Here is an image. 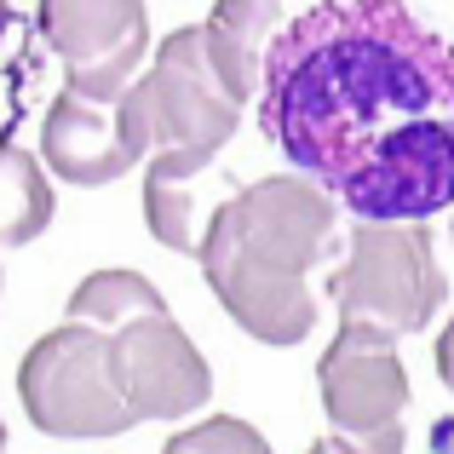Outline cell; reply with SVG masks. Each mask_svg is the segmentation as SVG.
<instances>
[{
  "instance_id": "obj_14",
  "label": "cell",
  "mask_w": 454,
  "mask_h": 454,
  "mask_svg": "<svg viewBox=\"0 0 454 454\" xmlns=\"http://www.w3.org/2000/svg\"><path fill=\"white\" fill-rule=\"evenodd\" d=\"M437 374H443V386L454 391V317H449V328L437 333Z\"/></svg>"
},
{
  "instance_id": "obj_7",
  "label": "cell",
  "mask_w": 454,
  "mask_h": 454,
  "mask_svg": "<svg viewBox=\"0 0 454 454\" xmlns=\"http://www.w3.org/2000/svg\"><path fill=\"white\" fill-rule=\"evenodd\" d=\"M317 391L333 420V437L322 449H386L397 454L403 414H409V374L397 356V333L374 317H340L328 351L317 363Z\"/></svg>"
},
{
  "instance_id": "obj_12",
  "label": "cell",
  "mask_w": 454,
  "mask_h": 454,
  "mask_svg": "<svg viewBox=\"0 0 454 454\" xmlns=\"http://www.w3.org/2000/svg\"><path fill=\"white\" fill-rule=\"evenodd\" d=\"M0 184H6V224H0V231H6V247L35 242V236L46 231V219H52V190H46L35 155L6 145L0 150Z\"/></svg>"
},
{
  "instance_id": "obj_6",
  "label": "cell",
  "mask_w": 454,
  "mask_h": 454,
  "mask_svg": "<svg viewBox=\"0 0 454 454\" xmlns=\"http://www.w3.org/2000/svg\"><path fill=\"white\" fill-rule=\"evenodd\" d=\"M340 317H374L391 333L432 328V310L449 305V277L426 219H356L345 224V259L328 270Z\"/></svg>"
},
{
  "instance_id": "obj_3",
  "label": "cell",
  "mask_w": 454,
  "mask_h": 454,
  "mask_svg": "<svg viewBox=\"0 0 454 454\" xmlns=\"http://www.w3.org/2000/svg\"><path fill=\"white\" fill-rule=\"evenodd\" d=\"M69 310L110 328V351L138 420H184L213 397V368L138 270H92L69 294Z\"/></svg>"
},
{
  "instance_id": "obj_11",
  "label": "cell",
  "mask_w": 454,
  "mask_h": 454,
  "mask_svg": "<svg viewBox=\"0 0 454 454\" xmlns=\"http://www.w3.org/2000/svg\"><path fill=\"white\" fill-rule=\"evenodd\" d=\"M201 29H207V46H213V58H219L231 92L242 104L259 98V92H265L270 52H277L282 29H288L282 0H213V12L201 18Z\"/></svg>"
},
{
  "instance_id": "obj_9",
  "label": "cell",
  "mask_w": 454,
  "mask_h": 454,
  "mask_svg": "<svg viewBox=\"0 0 454 454\" xmlns=\"http://www.w3.org/2000/svg\"><path fill=\"white\" fill-rule=\"evenodd\" d=\"M41 161L52 167V178L92 190L133 173L145 161V145H138L121 98H87L69 87L64 98H52L41 121Z\"/></svg>"
},
{
  "instance_id": "obj_4",
  "label": "cell",
  "mask_w": 454,
  "mask_h": 454,
  "mask_svg": "<svg viewBox=\"0 0 454 454\" xmlns=\"http://www.w3.org/2000/svg\"><path fill=\"white\" fill-rule=\"evenodd\" d=\"M121 104L145 145V167H213L242 127V98L231 92L201 23H184L155 46Z\"/></svg>"
},
{
  "instance_id": "obj_1",
  "label": "cell",
  "mask_w": 454,
  "mask_h": 454,
  "mask_svg": "<svg viewBox=\"0 0 454 454\" xmlns=\"http://www.w3.org/2000/svg\"><path fill=\"white\" fill-rule=\"evenodd\" d=\"M259 133L356 219L454 207V41L403 0H317L288 18Z\"/></svg>"
},
{
  "instance_id": "obj_15",
  "label": "cell",
  "mask_w": 454,
  "mask_h": 454,
  "mask_svg": "<svg viewBox=\"0 0 454 454\" xmlns=\"http://www.w3.org/2000/svg\"><path fill=\"white\" fill-rule=\"evenodd\" d=\"M432 449H454V414H449V420H437V426H432Z\"/></svg>"
},
{
  "instance_id": "obj_2",
  "label": "cell",
  "mask_w": 454,
  "mask_h": 454,
  "mask_svg": "<svg viewBox=\"0 0 454 454\" xmlns=\"http://www.w3.org/2000/svg\"><path fill=\"white\" fill-rule=\"evenodd\" d=\"M340 201L310 173L242 184L207 224L201 277L231 322L259 345H300L317 328V270L340 254Z\"/></svg>"
},
{
  "instance_id": "obj_8",
  "label": "cell",
  "mask_w": 454,
  "mask_h": 454,
  "mask_svg": "<svg viewBox=\"0 0 454 454\" xmlns=\"http://www.w3.org/2000/svg\"><path fill=\"white\" fill-rule=\"evenodd\" d=\"M41 35L64 64V81L87 98H121L145 75V0H41Z\"/></svg>"
},
{
  "instance_id": "obj_5",
  "label": "cell",
  "mask_w": 454,
  "mask_h": 454,
  "mask_svg": "<svg viewBox=\"0 0 454 454\" xmlns=\"http://www.w3.org/2000/svg\"><path fill=\"white\" fill-rule=\"evenodd\" d=\"M18 397L29 426L46 437H115L138 426V409L110 351V328L81 310H64V322L23 351Z\"/></svg>"
},
{
  "instance_id": "obj_13",
  "label": "cell",
  "mask_w": 454,
  "mask_h": 454,
  "mask_svg": "<svg viewBox=\"0 0 454 454\" xmlns=\"http://www.w3.org/2000/svg\"><path fill=\"white\" fill-rule=\"evenodd\" d=\"M265 449V437L254 432L247 420H236V414H224V420H213V426H201V432H178L173 437V449L184 454V449Z\"/></svg>"
},
{
  "instance_id": "obj_10",
  "label": "cell",
  "mask_w": 454,
  "mask_h": 454,
  "mask_svg": "<svg viewBox=\"0 0 454 454\" xmlns=\"http://www.w3.org/2000/svg\"><path fill=\"white\" fill-rule=\"evenodd\" d=\"M242 190V178L213 167H145V219L155 231V242L173 247V254L201 259L207 242V224L224 201Z\"/></svg>"
}]
</instances>
